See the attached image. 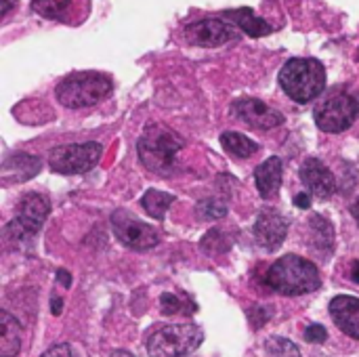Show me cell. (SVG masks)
Wrapping results in <instances>:
<instances>
[{"label":"cell","instance_id":"6da1fadb","mask_svg":"<svg viewBox=\"0 0 359 357\" xmlns=\"http://www.w3.org/2000/svg\"><path fill=\"white\" fill-rule=\"evenodd\" d=\"M185 147V141L164 124H147L137 141V154L141 164L160 177H170L177 170V156Z\"/></svg>","mask_w":359,"mask_h":357},{"label":"cell","instance_id":"7a4b0ae2","mask_svg":"<svg viewBox=\"0 0 359 357\" xmlns=\"http://www.w3.org/2000/svg\"><path fill=\"white\" fill-rule=\"evenodd\" d=\"M267 286L280 295L299 297L318 290L322 286V278L316 263L299 255H286L269 267Z\"/></svg>","mask_w":359,"mask_h":357},{"label":"cell","instance_id":"3957f363","mask_svg":"<svg viewBox=\"0 0 359 357\" xmlns=\"http://www.w3.org/2000/svg\"><path fill=\"white\" fill-rule=\"evenodd\" d=\"M280 86L294 103H309L326 88V69L313 57H292L280 69Z\"/></svg>","mask_w":359,"mask_h":357},{"label":"cell","instance_id":"277c9868","mask_svg":"<svg viewBox=\"0 0 359 357\" xmlns=\"http://www.w3.org/2000/svg\"><path fill=\"white\" fill-rule=\"evenodd\" d=\"M114 90V82L101 72H72L65 76L57 88V101L67 109H82L101 103Z\"/></svg>","mask_w":359,"mask_h":357},{"label":"cell","instance_id":"5b68a950","mask_svg":"<svg viewBox=\"0 0 359 357\" xmlns=\"http://www.w3.org/2000/svg\"><path fill=\"white\" fill-rule=\"evenodd\" d=\"M204 341V332L196 324H168L156 328L147 339L149 357H185Z\"/></svg>","mask_w":359,"mask_h":357},{"label":"cell","instance_id":"8992f818","mask_svg":"<svg viewBox=\"0 0 359 357\" xmlns=\"http://www.w3.org/2000/svg\"><path fill=\"white\" fill-rule=\"evenodd\" d=\"M316 124L324 133H345L359 116V90H341L320 103L313 112Z\"/></svg>","mask_w":359,"mask_h":357},{"label":"cell","instance_id":"52a82bcc","mask_svg":"<svg viewBox=\"0 0 359 357\" xmlns=\"http://www.w3.org/2000/svg\"><path fill=\"white\" fill-rule=\"evenodd\" d=\"M101 154L103 147L95 141L59 145L48 151V166L59 175H84L97 166Z\"/></svg>","mask_w":359,"mask_h":357},{"label":"cell","instance_id":"ba28073f","mask_svg":"<svg viewBox=\"0 0 359 357\" xmlns=\"http://www.w3.org/2000/svg\"><path fill=\"white\" fill-rule=\"evenodd\" d=\"M48 213H50V202L46 196L25 194L19 202L17 217L4 227V236L15 242L29 240L32 236H36L42 229Z\"/></svg>","mask_w":359,"mask_h":357},{"label":"cell","instance_id":"9c48e42d","mask_svg":"<svg viewBox=\"0 0 359 357\" xmlns=\"http://www.w3.org/2000/svg\"><path fill=\"white\" fill-rule=\"evenodd\" d=\"M240 32L242 29L233 21L227 23L221 17H204V19L187 23L183 27V38L194 46L215 48V46H223L231 40H238Z\"/></svg>","mask_w":359,"mask_h":357},{"label":"cell","instance_id":"30bf717a","mask_svg":"<svg viewBox=\"0 0 359 357\" xmlns=\"http://www.w3.org/2000/svg\"><path fill=\"white\" fill-rule=\"evenodd\" d=\"M111 229L114 236L130 250H149L160 244V234L128 210H116L111 215Z\"/></svg>","mask_w":359,"mask_h":357},{"label":"cell","instance_id":"8fae6325","mask_svg":"<svg viewBox=\"0 0 359 357\" xmlns=\"http://www.w3.org/2000/svg\"><path fill=\"white\" fill-rule=\"evenodd\" d=\"M231 112L248 126L259 128V130H271L284 124V114L276 107H271L269 103L255 99V97H244L233 101Z\"/></svg>","mask_w":359,"mask_h":357},{"label":"cell","instance_id":"7c38bea8","mask_svg":"<svg viewBox=\"0 0 359 357\" xmlns=\"http://www.w3.org/2000/svg\"><path fill=\"white\" fill-rule=\"evenodd\" d=\"M299 175H301V181L307 187V191L316 198L326 200L337 191V179H334L332 170L318 158L305 160Z\"/></svg>","mask_w":359,"mask_h":357},{"label":"cell","instance_id":"4fadbf2b","mask_svg":"<svg viewBox=\"0 0 359 357\" xmlns=\"http://www.w3.org/2000/svg\"><path fill=\"white\" fill-rule=\"evenodd\" d=\"M288 234V219L278 210H263L255 223V238L259 246L273 252L282 246Z\"/></svg>","mask_w":359,"mask_h":357},{"label":"cell","instance_id":"5bb4252c","mask_svg":"<svg viewBox=\"0 0 359 357\" xmlns=\"http://www.w3.org/2000/svg\"><path fill=\"white\" fill-rule=\"evenodd\" d=\"M330 316L334 324L351 339L359 341V299L341 295L330 301Z\"/></svg>","mask_w":359,"mask_h":357},{"label":"cell","instance_id":"9a60e30c","mask_svg":"<svg viewBox=\"0 0 359 357\" xmlns=\"http://www.w3.org/2000/svg\"><path fill=\"white\" fill-rule=\"evenodd\" d=\"M42 168V158L32 156V154H11L4 162H2V183H23L29 181L32 177H36Z\"/></svg>","mask_w":359,"mask_h":357},{"label":"cell","instance_id":"2e32d148","mask_svg":"<svg viewBox=\"0 0 359 357\" xmlns=\"http://www.w3.org/2000/svg\"><path fill=\"white\" fill-rule=\"evenodd\" d=\"M282 175H284V166H282V160L278 156H271L263 164L257 166L255 183H257V189H259L263 200H269V198H273L280 191Z\"/></svg>","mask_w":359,"mask_h":357},{"label":"cell","instance_id":"e0dca14e","mask_svg":"<svg viewBox=\"0 0 359 357\" xmlns=\"http://www.w3.org/2000/svg\"><path fill=\"white\" fill-rule=\"evenodd\" d=\"M225 17H231V21L246 34V36H252V38H263V36H269L276 27L261 19L252 8L248 6H242V8H236V11H225L223 13Z\"/></svg>","mask_w":359,"mask_h":357},{"label":"cell","instance_id":"ac0fdd59","mask_svg":"<svg viewBox=\"0 0 359 357\" xmlns=\"http://www.w3.org/2000/svg\"><path fill=\"white\" fill-rule=\"evenodd\" d=\"M78 2L82 0H32V11L44 19L67 23L78 15Z\"/></svg>","mask_w":359,"mask_h":357},{"label":"cell","instance_id":"d6986e66","mask_svg":"<svg viewBox=\"0 0 359 357\" xmlns=\"http://www.w3.org/2000/svg\"><path fill=\"white\" fill-rule=\"evenodd\" d=\"M309 229H311V244L318 252H324V257H328L334 248V229L332 225L320 217V215H313L309 219Z\"/></svg>","mask_w":359,"mask_h":357},{"label":"cell","instance_id":"ffe728a7","mask_svg":"<svg viewBox=\"0 0 359 357\" xmlns=\"http://www.w3.org/2000/svg\"><path fill=\"white\" fill-rule=\"evenodd\" d=\"M221 145L227 154H231L233 158H240V160H246L250 156H255L259 151V143L248 139L246 135L242 133H233V130H227L221 135Z\"/></svg>","mask_w":359,"mask_h":357},{"label":"cell","instance_id":"44dd1931","mask_svg":"<svg viewBox=\"0 0 359 357\" xmlns=\"http://www.w3.org/2000/svg\"><path fill=\"white\" fill-rule=\"evenodd\" d=\"M0 324H2V341H0V357H15L19 353L21 341H19V324L17 320L8 314H0Z\"/></svg>","mask_w":359,"mask_h":357},{"label":"cell","instance_id":"7402d4cb","mask_svg":"<svg viewBox=\"0 0 359 357\" xmlns=\"http://www.w3.org/2000/svg\"><path fill=\"white\" fill-rule=\"evenodd\" d=\"M175 200L177 198L172 194H166V191H160V189H147L143 194V198H141V206L156 221H164L166 210L170 208V204H175Z\"/></svg>","mask_w":359,"mask_h":357},{"label":"cell","instance_id":"603a6c76","mask_svg":"<svg viewBox=\"0 0 359 357\" xmlns=\"http://www.w3.org/2000/svg\"><path fill=\"white\" fill-rule=\"evenodd\" d=\"M265 349L269 357H301L299 347L288 341V339H282V337H271L265 341Z\"/></svg>","mask_w":359,"mask_h":357},{"label":"cell","instance_id":"cb8c5ba5","mask_svg":"<svg viewBox=\"0 0 359 357\" xmlns=\"http://www.w3.org/2000/svg\"><path fill=\"white\" fill-rule=\"evenodd\" d=\"M196 210H198V217H202L206 221H217V219H223L227 215V204H223L221 200L208 198V200L198 202Z\"/></svg>","mask_w":359,"mask_h":357},{"label":"cell","instance_id":"d4e9b609","mask_svg":"<svg viewBox=\"0 0 359 357\" xmlns=\"http://www.w3.org/2000/svg\"><path fill=\"white\" fill-rule=\"evenodd\" d=\"M200 246H202L208 255H219V252H227V250H229V240L225 238L223 231L210 229V231L204 236V240H202Z\"/></svg>","mask_w":359,"mask_h":357},{"label":"cell","instance_id":"484cf974","mask_svg":"<svg viewBox=\"0 0 359 357\" xmlns=\"http://www.w3.org/2000/svg\"><path fill=\"white\" fill-rule=\"evenodd\" d=\"M305 339H307L309 343H313V345H320V343H326L328 332H326V328H324V326H320V324H311V326L305 330Z\"/></svg>","mask_w":359,"mask_h":357},{"label":"cell","instance_id":"4316f807","mask_svg":"<svg viewBox=\"0 0 359 357\" xmlns=\"http://www.w3.org/2000/svg\"><path fill=\"white\" fill-rule=\"evenodd\" d=\"M160 307H162V314L164 316H172V314H177L183 305H181V301L175 297V295H162V299H160Z\"/></svg>","mask_w":359,"mask_h":357},{"label":"cell","instance_id":"83f0119b","mask_svg":"<svg viewBox=\"0 0 359 357\" xmlns=\"http://www.w3.org/2000/svg\"><path fill=\"white\" fill-rule=\"evenodd\" d=\"M40 357H80V353L72 347V345H55L53 349H48L46 353H42Z\"/></svg>","mask_w":359,"mask_h":357},{"label":"cell","instance_id":"f1b7e54d","mask_svg":"<svg viewBox=\"0 0 359 357\" xmlns=\"http://www.w3.org/2000/svg\"><path fill=\"white\" fill-rule=\"evenodd\" d=\"M294 206H299V208H309L311 206V194L309 191H305V194H297L294 196Z\"/></svg>","mask_w":359,"mask_h":357},{"label":"cell","instance_id":"f546056e","mask_svg":"<svg viewBox=\"0 0 359 357\" xmlns=\"http://www.w3.org/2000/svg\"><path fill=\"white\" fill-rule=\"evenodd\" d=\"M57 280H59V284H61L63 288H69V286H72V276H69L65 269H59V271H57Z\"/></svg>","mask_w":359,"mask_h":357},{"label":"cell","instance_id":"4dcf8cb0","mask_svg":"<svg viewBox=\"0 0 359 357\" xmlns=\"http://www.w3.org/2000/svg\"><path fill=\"white\" fill-rule=\"evenodd\" d=\"M61 309H63V301H61L59 297H53V299H50V311H53L55 316H61Z\"/></svg>","mask_w":359,"mask_h":357},{"label":"cell","instance_id":"1f68e13d","mask_svg":"<svg viewBox=\"0 0 359 357\" xmlns=\"http://www.w3.org/2000/svg\"><path fill=\"white\" fill-rule=\"evenodd\" d=\"M15 2H17V0H2V17L8 15V11H11V6H13Z\"/></svg>","mask_w":359,"mask_h":357},{"label":"cell","instance_id":"d6a6232c","mask_svg":"<svg viewBox=\"0 0 359 357\" xmlns=\"http://www.w3.org/2000/svg\"><path fill=\"white\" fill-rule=\"evenodd\" d=\"M351 278H353V282H358L359 284V261L353 263V271H351Z\"/></svg>","mask_w":359,"mask_h":357},{"label":"cell","instance_id":"836d02e7","mask_svg":"<svg viewBox=\"0 0 359 357\" xmlns=\"http://www.w3.org/2000/svg\"><path fill=\"white\" fill-rule=\"evenodd\" d=\"M351 215H353V219L358 221L359 225V200H355V204L351 206Z\"/></svg>","mask_w":359,"mask_h":357},{"label":"cell","instance_id":"e575fe53","mask_svg":"<svg viewBox=\"0 0 359 357\" xmlns=\"http://www.w3.org/2000/svg\"><path fill=\"white\" fill-rule=\"evenodd\" d=\"M109 357H135V356H133V353H128V351H122V349H120V351H114Z\"/></svg>","mask_w":359,"mask_h":357}]
</instances>
